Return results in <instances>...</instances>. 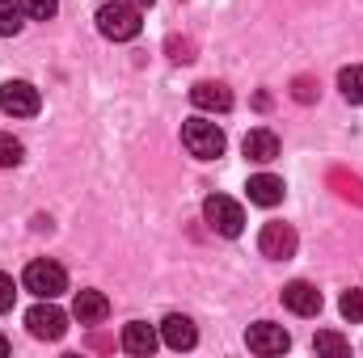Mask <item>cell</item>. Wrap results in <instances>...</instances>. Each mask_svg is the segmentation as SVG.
Listing matches in <instances>:
<instances>
[{
	"mask_svg": "<svg viewBox=\"0 0 363 358\" xmlns=\"http://www.w3.org/2000/svg\"><path fill=\"white\" fill-rule=\"evenodd\" d=\"M97 30L110 42H131V38H140L144 21H140V8L131 0H110V4L97 8Z\"/></svg>",
	"mask_w": 363,
	"mask_h": 358,
	"instance_id": "cell-1",
	"label": "cell"
},
{
	"mask_svg": "<svg viewBox=\"0 0 363 358\" xmlns=\"http://www.w3.org/2000/svg\"><path fill=\"white\" fill-rule=\"evenodd\" d=\"M182 144H186V152L199 156V161H220L224 148H228L224 131H220L216 122H207V118H186V122H182Z\"/></svg>",
	"mask_w": 363,
	"mask_h": 358,
	"instance_id": "cell-2",
	"label": "cell"
},
{
	"mask_svg": "<svg viewBox=\"0 0 363 358\" xmlns=\"http://www.w3.org/2000/svg\"><path fill=\"white\" fill-rule=\"evenodd\" d=\"M203 219H207L211 232H220V236H228V241L245 232V211H241V202H233L228 194H207V198H203Z\"/></svg>",
	"mask_w": 363,
	"mask_h": 358,
	"instance_id": "cell-3",
	"label": "cell"
},
{
	"mask_svg": "<svg viewBox=\"0 0 363 358\" xmlns=\"http://www.w3.org/2000/svg\"><path fill=\"white\" fill-rule=\"evenodd\" d=\"M21 282H26V291H30V295H38V299H60V295L68 291V270L60 266V262L38 258V262H30V266H26Z\"/></svg>",
	"mask_w": 363,
	"mask_h": 358,
	"instance_id": "cell-4",
	"label": "cell"
},
{
	"mask_svg": "<svg viewBox=\"0 0 363 358\" xmlns=\"http://www.w3.org/2000/svg\"><path fill=\"white\" fill-rule=\"evenodd\" d=\"M26 329L38 337V342H60L68 333V312L55 308V299H43L26 312Z\"/></svg>",
	"mask_w": 363,
	"mask_h": 358,
	"instance_id": "cell-5",
	"label": "cell"
},
{
	"mask_svg": "<svg viewBox=\"0 0 363 358\" xmlns=\"http://www.w3.org/2000/svg\"><path fill=\"white\" fill-rule=\"evenodd\" d=\"M0 110L9 118H34L43 110V93L34 89L30 81H4L0 85Z\"/></svg>",
	"mask_w": 363,
	"mask_h": 358,
	"instance_id": "cell-6",
	"label": "cell"
},
{
	"mask_svg": "<svg viewBox=\"0 0 363 358\" xmlns=\"http://www.w3.org/2000/svg\"><path fill=\"white\" fill-rule=\"evenodd\" d=\"M296 245H300V236H296V228L291 224H262V232H258V249H262V258H271V262H287L291 253H296Z\"/></svg>",
	"mask_w": 363,
	"mask_h": 358,
	"instance_id": "cell-7",
	"label": "cell"
},
{
	"mask_svg": "<svg viewBox=\"0 0 363 358\" xmlns=\"http://www.w3.org/2000/svg\"><path fill=\"white\" fill-rule=\"evenodd\" d=\"M245 346H250L254 354L271 358V354H283V350L291 346V333H287L283 325H271V321H258V325H250V333H245Z\"/></svg>",
	"mask_w": 363,
	"mask_h": 358,
	"instance_id": "cell-8",
	"label": "cell"
},
{
	"mask_svg": "<svg viewBox=\"0 0 363 358\" xmlns=\"http://www.w3.org/2000/svg\"><path fill=\"white\" fill-rule=\"evenodd\" d=\"M283 308L296 312V316H317V312H321V291H317L313 282L296 278V282L283 287Z\"/></svg>",
	"mask_w": 363,
	"mask_h": 358,
	"instance_id": "cell-9",
	"label": "cell"
},
{
	"mask_svg": "<svg viewBox=\"0 0 363 358\" xmlns=\"http://www.w3.org/2000/svg\"><path fill=\"white\" fill-rule=\"evenodd\" d=\"M190 101H194L199 110H207V114H228V110H233V89L220 85V81H199V85L190 89Z\"/></svg>",
	"mask_w": 363,
	"mask_h": 358,
	"instance_id": "cell-10",
	"label": "cell"
},
{
	"mask_svg": "<svg viewBox=\"0 0 363 358\" xmlns=\"http://www.w3.org/2000/svg\"><path fill=\"white\" fill-rule=\"evenodd\" d=\"M161 337H165V346H169V350H190V346L199 342V329H194V321H190V316L169 312V316L161 321Z\"/></svg>",
	"mask_w": 363,
	"mask_h": 358,
	"instance_id": "cell-11",
	"label": "cell"
},
{
	"mask_svg": "<svg viewBox=\"0 0 363 358\" xmlns=\"http://www.w3.org/2000/svg\"><path fill=\"white\" fill-rule=\"evenodd\" d=\"M72 316H77L81 325H101V321L110 316V299H106L101 291H77V299H72Z\"/></svg>",
	"mask_w": 363,
	"mask_h": 358,
	"instance_id": "cell-12",
	"label": "cell"
},
{
	"mask_svg": "<svg viewBox=\"0 0 363 358\" xmlns=\"http://www.w3.org/2000/svg\"><path fill=\"white\" fill-rule=\"evenodd\" d=\"M157 329L152 325H144V321H131V325H123V350L135 358H148L152 350H157Z\"/></svg>",
	"mask_w": 363,
	"mask_h": 358,
	"instance_id": "cell-13",
	"label": "cell"
},
{
	"mask_svg": "<svg viewBox=\"0 0 363 358\" xmlns=\"http://www.w3.org/2000/svg\"><path fill=\"white\" fill-rule=\"evenodd\" d=\"M245 190H250V202H258V207H279L287 185H283V178H274V173H254Z\"/></svg>",
	"mask_w": 363,
	"mask_h": 358,
	"instance_id": "cell-14",
	"label": "cell"
},
{
	"mask_svg": "<svg viewBox=\"0 0 363 358\" xmlns=\"http://www.w3.org/2000/svg\"><path fill=\"white\" fill-rule=\"evenodd\" d=\"M241 148H245V156H250V161L271 165L274 156H279V135L267 131V127H258V131H250V135H245V144H241Z\"/></svg>",
	"mask_w": 363,
	"mask_h": 358,
	"instance_id": "cell-15",
	"label": "cell"
},
{
	"mask_svg": "<svg viewBox=\"0 0 363 358\" xmlns=\"http://www.w3.org/2000/svg\"><path fill=\"white\" fill-rule=\"evenodd\" d=\"M338 89H342V97H347L351 105H363V68L359 64L338 72Z\"/></svg>",
	"mask_w": 363,
	"mask_h": 358,
	"instance_id": "cell-16",
	"label": "cell"
},
{
	"mask_svg": "<svg viewBox=\"0 0 363 358\" xmlns=\"http://www.w3.org/2000/svg\"><path fill=\"white\" fill-rule=\"evenodd\" d=\"M17 8H21V17H30V21H51V17L60 13V0H17Z\"/></svg>",
	"mask_w": 363,
	"mask_h": 358,
	"instance_id": "cell-17",
	"label": "cell"
},
{
	"mask_svg": "<svg viewBox=\"0 0 363 358\" xmlns=\"http://www.w3.org/2000/svg\"><path fill=\"white\" fill-rule=\"evenodd\" d=\"M313 350L317 354H351V342L342 333H317L313 337Z\"/></svg>",
	"mask_w": 363,
	"mask_h": 358,
	"instance_id": "cell-18",
	"label": "cell"
},
{
	"mask_svg": "<svg viewBox=\"0 0 363 358\" xmlns=\"http://www.w3.org/2000/svg\"><path fill=\"white\" fill-rule=\"evenodd\" d=\"M21 156H26L21 139H13V135H4V131H0V169H17V165H21Z\"/></svg>",
	"mask_w": 363,
	"mask_h": 358,
	"instance_id": "cell-19",
	"label": "cell"
},
{
	"mask_svg": "<svg viewBox=\"0 0 363 358\" xmlns=\"http://www.w3.org/2000/svg\"><path fill=\"white\" fill-rule=\"evenodd\" d=\"M338 312H342L351 325H359V321H363V291H359V287L342 291V299H338Z\"/></svg>",
	"mask_w": 363,
	"mask_h": 358,
	"instance_id": "cell-20",
	"label": "cell"
},
{
	"mask_svg": "<svg viewBox=\"0 0 363 358\" xmlns=\"http://www.w3.org/2000/svg\"><path fill=\"white\" fill-rule=\"evenodd\" d=\"M21 30V8H17V0H0V38H9V34H17Z\"/></svg>",
	"mask_w": 363,
	"mask_h": 358,
	"instance_id": "cell-21",
	"label": "cell"
},
{
	"mask_svg": "<svg viewBox=\"0 0 363 358\" xmlns=\"http://www.w3.org/2000/svg\"><path fill=\"white\" fill-rule=\"evenodd\" d=\"M13 299H17V287H13V278H9V274H0V312H9V308H13Z\"/></svg>",
	"mask_w": 363,
	"mask_h": 358,
	"instance_id": "cell-22",
	"label": "cell"
},
{
	"mask_svg": "<svg viewBox=\"0 0 363 358\" xmlns=\"http://www.w3.org/2000/svg\"><path fill=\"white\" fill-rule=\"evenodd\" d=\"M296 101H313V97H317V85H313V81H308V76H300V81H296Z\"/></svg>",
	"mask_w": 363,
	"mask_h": 358,
	"instance_id": "cell-23",
	"label": "cell"
},
{
	"mask_svg": "<svg viewBox=\"0 0 363 358\" xmlns=\"http://www.w3.org/2000/svg\"><path fill=\"white\" fill-rule=\"evenodd\" d=\"M169 51H174L178 64H190V59H194V55H190V42H169Z\"/></svg>",
	"mask_w": 363,
	"mask_h": 358,
	"instance_id": "cell-24",
	"label": "cell"
},
{
	"mask_svg": "<svg viewBox=\"0 0 363 358\" xmlns=\"http://www.w3.org/2000/svg\"><path fill=\"white\" fill-rule=\"evenodd\" d=\"M9 354V337H4V333H0V358Z\"/></svg>",
	"mask_w": 363,
	"mask_h": 358,
	"instance_id": "cell-25",
	"label": "cell"
},
{
	"mask_svg": "<svg viewBox=\"0 0 363 358\" xmlns=\"http://www.w3.org/2000/svg\"><path fill=\"white\" fill-rule=\"evenodd\" d=\"M131 4H135V8H152V0H131Z\"/></svg>",
	"mask_w": 363,
	"mask_h": 358,
	"instance_id": "cell-26",
	"label": "cell"
}]
</instances>
